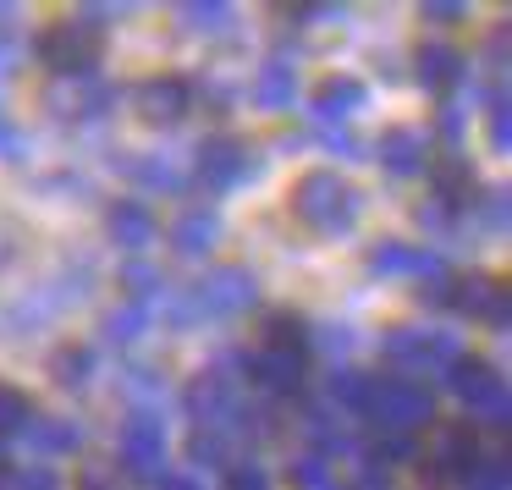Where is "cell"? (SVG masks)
Here are the masks:
<instances>
[{
    "instance_id": "6da1fadb",
    "label": "cell",
    "mask_w": 512,
    "mask_h": 490,
    "mask_svg": "<svg viewBox=\"0 0 512 490\" xmlns=\"http://www.w3.org/2000/svg\"><path fill=\"white\" fill-rule=\"evenodd\" d=\"M292 215L320 237H342V232H353L358 215H364V193H358L353 182H342L336 171H303V177L292 182Z\"/></svg>"
},
{
    "instance_id": "7a4b0ae2",
    "label": "cell",
    "mask_w": 512,
    "mask_h": 490,
    "mask_svg": "<svg viewBox=\"0 0 512 490\" xmlns=\"http://www.w3.org/2000/svg\"><path fill=\"white\" fill-rule=\"evenodd\" d=\"M364 419H375L380 430H402L408 435L413 424H430L435 419V397L430 386H419L413 375H369V408Z\"/></svg>"
},
{
    "instance_id": "3957f363",
    "label": "cell",
    "mask_w": 512,
    "mask_h": 490,
    "mask_svg": "<svg viewBox=\"0 0 512 490\" xmlns=\"http://www.w3.org/2000/svg\"><path fill=\"white\" fill-rule=\"evenodd\" d=\"M265 171V155L254 144H237V138H204L193 149V182L204 193H232L237 182H254Z\"/></svg>"
},
{
    "instance_id": "277c9868",
    "label": "cell",
    "mask_w": 512,
    "mask_h": 490,
    "mask_svg": "<svg viewBox=\"0 0 512 490\" xmlns=\"http://www.w3.org/2000/svg\"><path fill=\"white\" fill-rule=\"evenodd\" d=\"M34 56L45 61L56 78H94V61H100V34L94 28H83L78 17H67V23H50L45 34L34 39Z\"/></svg>"
},
{
    "instance_id": "5b68a950",
    "label": "cell",
    "mask_w": 512,
    "mask_h": 490,
    "mask_svg": "<svg viewBox=\"0 0 512 490\" xmlns=\"http://www.w3.org/2000/svg\"><path fill=\"white\" fill-rule=\"evenodd\" d=\"M254 303H259V281L248 276V270H237V265L210 270V276L193 281V292H188L193 320H199V314H210V320H232V314H248Z\"/></svg>"
},
{
    "instance_id": "8992f818",
    "label": "cell",
    "mask_w": 512,
    "mask_h": 490,
    "mask_svg": "<svg viewBox=\"0 0 512 490\" xmlns=\"http://www.w3.org/2000/svg\"><path fill=\"white\" fill-rule=\"evenodd\" d=\"M127 474L138 479H160L166 474V419L155 408H133L122 419V446H116Z\"/></svg>"
},
{
    "instance_id": "52a82bcc",
    "label": "cell",
    "mask_w": 512,
    "mask_h": 490,
    "mask_svg": "<svg viewBox=\"0 0 512 490\" xmlns=\"http://www.w3.org/2000/svg\"><path fill=\"white\" fill-rule=\"evenodd\" d=\"M182 402H188V413H193V430H215V435H226L232 413L243 408L232 369H204V375H193L188 391H182Z\"/></svg>"
},
{
    "instance_id": "ba28073f",
    "label": "cell",
    "mask_w": 512,
    "mask_h": 490,
    "mask_svg": "<svg viewBox=\"0 0 512 490\" xmlns=\"http://www.w3.org/2000/svg\"><path fill=\"white\" fill-rule=\"evenodd\" d=\"M479 457H485V452H479V430H474V424H446L419 474H424V485L452 490V485H463V479H468V468H474Z\"/></svg>"
},
{
    "instance_id": "9c48e42d",
    "label": "cell",
    "mask_w": 512,
    "mask_h": 490,
    "mask_svg": "<svg viewBox=\"0 0 512 490\" xmlns=\"http://www.w3.org/2000/svg\"><path fill=\"white\" fill-rule=\"evenodd\" d=\"M457 353H463L457 336L441 331V325H435V331L430 325H402V331L386 336V358L397 364V375L402 369H446Z\"/></svg>"
},
{
    "instance_id": "30bf717a",
    "label": "cell",
    "mask_w": 512,
    "mask_h": 490,
    "mask_svg": "<svg viewBox=\"0 0 512 490\" xmlns=\"http://www.w3.org/2000/svg\"><path fill=\"white\" fill-rule=\"evenodd\" d=\"M452 309L468 314V320H479V325H490V331H507L512 325V292L501 276H457Z\"/></svg>"
},
{
    "instance_id": "8fae6325",
    "label": "cell",
    "mask_w": 512,
    "mask_h": 490,
    "mask_svg": "<svg viewBox=\"0 0 512 490\" xmlns=\"http://www.w3.org/2000/svg\"><path fill=\"white\" fill-rule=\"evenodd\" d=\"M226 364H237L232 375H248L254 386L276 391V397H292V391L309 380V358H298V353H270V347H259V353H232Z\"/></svg>"
},
{
    "instance_id": "7c38bea8",
    "label": "cell",
    "mask_w": 512,
    "mask_h": 490,
    "mask_svg": "<svg viewBox=\"0 0 512 490\" xmlns=\"http://www.w3.org/2000/svg\"><path fill=\"white\" fill-rule=\"evenodd\" d=\"M188 111H193L188 78H144L138 83V116L149 127H177Z\"/></svg>"
},
{
    "instance_id": "4fadbf2b",
    "label": "cell",
    "mask_w": 512,
    "mask_h": 490,
    "mask_svg": "<svg viewBox=\"0 0 512 490\" xmlns=\"http://www.w3.org/2000/svg\"><path fill=\"white\" fill-rule=\"evenodd\" d=\"M369 270H375V276H419L424 281V276H435V270H446V265H441V254H430V248L386 237V243L369 248Z\"/></svg>"
},
{
    "instance_id": "5bb4252c",
    "label": "cell",
    "mask_w": 512,
    "mask_h": 490,
    "mask_svg": "<svg viewBox=\"0 0 512 490\" xmlns=\"http://www.w3.org/2000/svg\"><path fill=\"white\" fill-rule=\"evenodd\" d=\"M430 199L452 204V210H463V204H474V166H468V155H457V149H441V155L430 160Z\"/></svg>"
},
{
    "instance_id": "9a60e30c",
    "label": "cell",
    "mask_w": 512,
    "mask_h": 490,
    "mask_svg": "<svg viewBox=\"0 0 512 490\" xmlns=\"http://www.w3.org/2000/svg\"><path fill=\"white\" fill-rule=\"evenodd\" d=\"M17 441L34 446V457H67V452H78V446H83V430L72 419H61V413H39L34 408V419L23 424Z\"/></svg>"
},
{
    "instance_id": "2e32d148",
    "label": "cell",
    "mask_w": 512,
    "mask_h": 490,
    "mask_svg": "<svg viewBox=\"0 0 512 490\" xmlns=\"http://www.w3.org/2000/svg\"><path fill=\"white\" fill-rule=\"evenodd\" d=\"M380 166H386V177H419L424 160H430V149H424V133L419 127H386L375 144Z\"/></svg>"
},
{
    "instance_id": "e0dca14e",
    "label": "cell",
    "mask_w": 512,
    "mask_h": 490,
    "mask_svg": "<svg viewBox=\"0 0 512 490\" xmlns=\"http://www.w3.org/2000/svg\"><path fill=\"white\" fill-rule=\"evenodd\" d=\"M215 243H221V215H215L210 204H193V210H182L177 221H171V248H177L182 259H204Z\"/></svg>"
},
{
    "instance_id": "ac0fdd59",
    "label": "cell",
    "mask_w": 512,
    "mask_h": 490,
    "mask_svg": "<svg viewBox=\"0 0 512 490\" xmlns=\"http://www.w3.org/2000/svg\"><path fill=\"white\" fill-rule=\"evenodd\" d=\"M111 100H116V89H105V83H94V78L72 83V89H50V105H56L61 122H100V116L111 111Z\"/></svg>"
},
{
    "instance_id": "d6986e66",
    "label": "cell",
    "mask_w": 512,
    "mask_h": 490,
    "mask_svg": "<svg viewBox=\"0 0 512 490\" xmlns=\"http://www.w3.org/2000/svg\"><path fill=\"white\" fill-rule=\"evenodd\" d=\"M358 105H364V83L331 72V78H320V89H314V122H320V127H342Z\"/></svg>"
},
{
    "instance_id": "ffe728a7",
    "label": "cell",
    "mask_w": 512,
    "mask_h": 490,
    "mask_svg": "<svg viewBox=\"0 0 512 490\" xmlns=\"http://www.w3.org/2000/svg\"><path fill=\"white\" fill-rule=\"evenodd\" d=\"M254 105L259 111H287V105H298V67L287 56H270L254 72Z\"/></svg>"
},
{
    "instance_id": "44dd1931",
    "label": "cell",
    "mask_w": 512,
    "mask_h": 490,
    "mask_svg": "<svg viewBox=\"0 0 512 490\" xmlns=\"http://www.w3.org/2000/svg\"><path fill=\"white\" fill-rule=\"evenodd\" d=\"M105 226H111V237L122 248H144V243H155V210H149L144 199H116L111 204V215H105Z\"/></svg>"
},
{
    "instance_id": "7402d4cb",
    "label": "cell",
    "mask_w": 512,
    "mask_h": 490,
    "mask_svg": "<svg viewBox=\"0 0 512 490\" xmlns=\"http://www.w3.org/2000/svg\"><path fill=\"white\" fill-rule=\"evenodd\" d=\"M303 430H309V452H320L325 463H331V457H342V452H353V435H347V424L336 419L331 408H320V402H309V408H303Z\"/></svg>"
},
{
    "instance_id": "603a6c76",
    "label": "cell",
    "mask_w": 512,
    "mask_h": 490,
    "mask_svg": "<svg viewBox=\"0 0 512 490\" xmlns=\"http://www.w3.org/2000/svg\"><path fill=\"white\" fill-rule=\"evenodd\" d=\"M413 61H419V83L424 89H452L457 78H463V56H457L452 45H430V39H424L419 50H413Z\"/></svg>"
},
{
    "instance_id": "cb8c5ba5",
    "label": "cell",
    "mask_w": 512,
    "mask_h": 490,
    "mask_svg": "<svg viewBox=\"0 0 512 490\" xmlns=\"http://www.w3.org/2000/svg\"><path fill=\"white\" fill-rule=\"evenodd\" d=\"M441 375H446V386H452L457 397L468 402V408H474V402H479V397H485V391H490V386H496V380H501L496 369L485 364V358H463V353H457L452 364L441 369Z\"/></svg>"
},
{
    "instance_id": "d4e9b609",
    "label": "cell",
    "mask_w": 512,
    "mask_h": 490,
    "mask_svg": "<svg viewBox=\"0 0 512 490\" xmlns=\"http://www.w3.org/2000/svg\"><path fill=\"white\" fill-rule=\"evenodd\" d=\"M325 397H331L342 413L364 419V408H369V375H364V369H353V364H336L331 375H325Z\"/></svg>"
},
{
    "instance_id": "484cf974",
    "label": "cell",
    "mask_w": 512,
    "mask_h": 490,
    "mask_svg": "<svg viewBox=\"0 0 512 490\" xmlns=\"http://www.w3.org/2000/svg\"><path fill=\"white\" fill-rule=\"evenodd\" d=\"M413 457H419V446H413V435H402V430H380L375 441L364 446V463H369V479L380 474V468H408Z\"/></svg>"
},
{
    "instance_id": "4316f807",
    "label": "cell",
    "mask_w": 512,
    "mask_h": 490,
    "mask_svg": "<svg viewBox=\"0 0 512 490\" xmlns=\"http://www.w3.org/2000/svg\"><path fill=\"white\" fill-rule=\"evenodd\" d=\"M265 347L270 353L309 358V320H303V314H270L265 320Z\"/></svg>"
},
{
    "instance_id": "83f0119b",
    "label": "cell",
    "mask_w": 512,
    "mask_h": 490,
    "mask_svg": "<svg viewBox=\"0 0 512 490\" xmlns=\"http://www.w3.org/2000/svg\"><path fill=\"white\" fill-rule=\"evenodd\" d=\"M122 287H127V303H138V309H149V314H155V303L166 298V276H160L155 265H144V259L122 265Z\"/></svg>"
},
{
    "instance_id": "f1b7e54d",
    "label": "cell",
    "mask_w": 512,
    "mask_h": 490,
    "mask_svg": "<svg viewBox=\"0 0 512 490\" xmlns=\"http://www.w3.org/2000/svg\"><path fill=\"white\" fill-rule=\"evenodd\" d=\"M232 6L226 0H188V6H177V23L188 28V34H226L232 28Z\"/></svg>"
},
{
    "instance_id": "f546056e",
    "label": "cell",
    "mask_w": 512,
    "mask_h": 490,
    "mask_svg": "<svg viewBox=\"0 0 512 490\" xmlns=\"http://www.w3.org/2000/svg\"><path fill=\"white\" fill-rule=\"evenodd\" d=\"M50 375H56V386L83 391V386L94 380V353H89V347H78V342L56 347V358H50Z\"/></svg>"
},
{
    "instance_id": "4dcf8cb0",
    "label": "cell",
    "mask_w": 512,
    "mask_h": 490,
    "mask_svg": "<svg viewBox=\"0 0 512 490\" xmlns=\"http://www.w3.org/2000/svg\"><path fill=\"white\" fill-rule=\"evenodd\" d=\"M127 177H133L138 188H149V193H177L182 182H188V177H182V171L171 166L166 155H144V160H127Z\"/></svg>"
},
{
    "instance_id": "1f68e13d",
    "label": "cell",
    "mask_w": 512,
    "mask_h": 490,
    "mask_svg": "<svg viewBox=\"0 0 512 490\" xmlns=\"http://www.w3.org/2000/svg\"><path fill=\"white\" fill-rule=\"evenodd\" d=\"M468 413H474V430H496V435H507V430H512V391H507V380H496V386H490Z\"/></svg>"
},
{
    "instance_id": "d6a6232c",
    "label": "cell",
    "mask_w": 512,
    "mask_h": 490,
    "mask_svg": "<svg viewBox=\"0 0 512 490\" xmlns=\"http://www.w3.org/2000/svg\"><path fill=\"white\" fill-rule=\"evenodd\" d=\"M149 331V309H138V303H122V309H111L100 320V336L111 347H127V342H138V336Z\"/></svg>"
},
{
    "instance_id": "836d02e7",
    "label": "cell",
    "mask_w": 512,
    "mask_h": 490,
    "mask_svg": "<svg viewBox=\"0 0 512 490\" xmlns=\"http://www.w3.org/2000/svg\"><path fill=\"white\" fill-rule=\"evenodd\" d=\"M287 479L298 490H342V485H336V474H331V463H325L320 452H298L287 463Z\"/></svg>"
},
{
    "instance_id": "e575fe53",
    "label": "cell",
    "mask_w": 512,
    "mask_h": 490,
    "mask_svg": "<svg viewBox=\"0 0 512 490\" xmlns=\"http://www.w3.org/2000/svg\"><path fill=\"white\" fill-rule=\"evenodd\" d=\"M463 490H512V468H507V457H501V452H485L474 468H468Z\"/></svg>"
},
{
    "instance_id": "d590c367",
    "label": "cell",
    "mask_w": 512,
    "mask_h": 490,
    "mask_svg": "<svg viewBox=\"0 0 512 490\" xmlns=\"http://www.w3.org/2000/svg\"><path fill=\"white\" fill-rule=\"evenodd\" d=\"M413 221H419L424 232H435L441 243H457V232H463V221H457V210H452V204H441V199H424L419 210H413Z\"/></svg>"
},
{
    "instance_id": "8d00e7d4",
    "label": "cell",
    "mask_w": 512,
    "mask_h": 490,
    "mask_svg": "<svg viewBox=\"0 0 512 490\" xmlns=\"http://www.w3.org/2000/svg\"><path fill=\"white\" fill-rule=\"evenodd\" d=\"M28 419H34V402H28L17 386H0V441L23 435V424H28Z\"/></svg>"
},
{
    "instance_id": "74e56055",
    "label": "cell",
    "mask_w": 512,
    "mask_h": 490,
    "mask_svg": "<svg viewBox=\"0 0 512 490\" xmlns=\"http://www.w3.org/2000/svg\"><path fill=\"white\" fill-rule=\"evenodd\" d=\"M122 380H127V391L138 397V408H149V402L166 397V375H160V369H149V364H127Z\"/></svg>"
},
{
    "instance_id": "f35d334b",
    "label": "cell",
    "mask_w": 512,
    "mask_h": 490,
    "mask_svg": "<svg viewBox=\"0 0 512 490\" xmlns=\"http://www.w3.org/2000/svg\"><path fill=\"white\" fill-rule=\"evenodd\" d=\"M0 479H6V490H56V485H61L56 468H45V463H23V468L12 463Z\"/></svg>"
},
{
    "instance_id": "ab89813d",
    "label": "cell",
    "mask_w": 512,
    "mask_h": 490,
    "mask_svg": "<svg viewBox=\"0 0 512 490\" xmlns=\"http://www.w3.org/2000/svg\"><path fill=\"white\" fill-rule=\"evenodd\" d=\"M188 457H193V468H226V435H215V430H193Z\"/></svg>"
},
{
    "instance_id": "60d3db41",
    "label": "cell",
    "mask_w": 512,
    "mask_h": 490,
    "mask_svg": "<svg viewBox=\"0 0 512 490\" xmlns=\"http://www.w3.org/2000/svg\"><path fill=\"white\" fill-rule=\"evenodd\" d=\"M226 490H270V468L259 463V457L226 463Z\"/></svg>"
},
{
    "instance_id": "b9f144b4",
    "label": "cell",
    "mask_w": 512,
    "mask_h": 490,
    "mask_svg": "<svg viewBox=\"0 0 512 490\" xmlns=\"http://www.w3.org/2000/svg\"><path fill=\"white\" fill-rule=\"evenodd\" d=\"M485 116H490V144L507 149V83H490L485 89Z\"/></svg>"
},
{
    "instance_id": "7bdbcfd3",
    "label": "cell",
    "mask_w": 512,
    "mask_h": 490,
    "mask_svg": "<svg viewBox=\"0 0 512 490\" xmlns=\"http://www.w3.org/2000/svg\"><path fill=\"white\" fill-rule=\"evenodd\" d=\"M287 23H342L347 6H336V0H309V6H287Z\"/></svg>"
},
{
    "instance_id": "ee69618b",
    "label": "cell",
    "mask_w": 512,
    "mask_h": 490,
    "mask_svg": "<svg viewBox=\"0 0 512 490\" xmlns=\"http://www.w3.org/2000/svg\"><path fill=\"white\" fill-rule=\"evenodd\" d=\"M452 287H457V276L435 270V276H424L413 292H419V303H430V309H452Z\"/></svg>"
},
{
    "instance_id": "f6af8a7d",
    "label": "cell",
    "mask_w": 512,
    "mask_h": 490,
    "mask_svg": "<svg viewBox=\"0 0 512 490\" xmlns=\"http://www.w3.org/2000/svg\"><path fill=\"white\" fill-rule=\"evenodd\" d=\"M23 149H28L23 127H17V122H12V111L0 105V160H23Z\"/></svg>"
},
{
    "instance_id": "bcb514c9",
    "label": "cell",
    "mask_w": 512,
    "mask_h": 490,
    "mask_svg": "<svg viewBox=\"0 0 512 490\" xmlns=\"http://www.w3.org/2000/svg\"><path fill=\"white\" fill-rule=\"evenodd\" d=\"M419 17H424V23L452 28V23H463V17H468V6H463V0H424V6H419Z\"/></svg>"
},
{
    "instance_id": "7dc6e473",
    "label": "cell",
    "mask_w": 512,
    "mask_h": 490,
    "mask_svg": "<svg viewBox=\"0 0 512 490\" xmlns=\"http://www.w3.org/2000/svg\"><path fill=\"white\" fill-rule=\"evenodd\" d=\"M320 138H325V149H331V155H342V160H364L369 155V149L347 133V127H320Z\"/></svg>"
},
{
    "instance_id": "c3c4849f",
    "label": "cell",
    "mask_w": 512,
    "mask_h": 490,
    "mask_svg": "<svg viewBox=\"0 0 512 490\" xmlns=\"http://www.w3.org/2000/svg\"><path fill=\"white\" fill-rule=\"evenodd\" d=\"M78 17L83 28H94V34H100V28H111L116 17H127V6H83V12H72Z\"/></svg>"
},
{
    "instance_id": "681fc988",
    "label": "cell",
    "mask_w": 512,
    "mask_h": 490,
    "mask_svg": "<svg viewBox=\"0 0 512 490\" xmlns=\"http://www.w3.org/2000/svg\"><path fill=\"white\" fill-rule=\"evenodd\" d=\"M435 122H441V133H446V138H457V133H463V105H457V100H441Z\"/></svg>"
},
{
    "instance_id": "f907efd6",
    "label": "cell",
    "mask_w": 512,
    "mask_h": 490,
    "mask_svg": "<svg viewBox=\"0 0 512 490\" xmlns=\"http://www.w3.org/2000/svg\"><path fill=\"white\" fill-rule=\"evenodd\" d=\"M78 490H116V474H111L105 463H94V468H83Z\"/></svg>"
},
{
    "instance_id": "816d5d0a",
    "label": "cell",
    "mask_w": 512,
    "mask_h": 490,
    "mask_svg": "<svg viewBox=\"0 0 512 490\" xmlns=\"http://www.w3.org/2000/svg\"><path fill=\"white\" fill-rule=\"evenodd\" d=\"M17 72V34H0V78Z\"/></svg>"
},
{
    "instance_id": "f5cc1de1",
    "label": "cell",
    "mask_w": 512,
    "mask_h": 490,
    "mask_svg": "<svg viewBox=\"0 0 512 490\" xmlns=\"http://www.w3.org/2000/svg\"><path fill=\"white\" fill-rule=\"evenodd\" d=\"M155 490H199V479H193V474H160Z\"/></svg>"
},
{
    "instance_id": "db71d44e",
    "label": "cell",
    "mask_w": 512,
    "mask_h": 490,
    "mask_svg": "<svg viewBox=\"0 0 512 490\" xmlns=\"http://www.w3.org/2000/svg\"><path fill=\"white\" fill-rule=\"evenodd\" d=\"M485 56L501 67V56H507V28H490V39H485Z\"/></svg>"
},
{
    "instance_id": "11a10c76",
    "label": "cell",
    "mask_w": 512,
    "mask_h": 490,
    "mask_svg": "<svg viewBox=\"0 0 512 490\" xmlns=\"http://www.w3.org/2000/svg\"><path fill=\"white\" fill-rule=\"evenodd\" d=\"M320 342L336 347V353H347V347H353V331H320Z\"/></svg>"
},
{
    "instance_id": "9f6ffc18",
    "label": "cell",
    "mask_w": 512,
    "mask_h": 490,
    "mask_svg": "<svg viewBox=\"0 0 512 490\" xmlns=\"http://www.w3.org/2000/svg\"><path fill=\"white\" fill-rule=\"evenodd\" d=\"M0 34H17V6L12 0H0Z\"/></svg>"
},
{
    "instance_id": "6f0895ef",
    "label": "cell",
    "mask_w": 512,
    "mask_h": 490,
    "mask_svg": "<svg viewBox=\"0 0 512 490\" xmlns=\"http://www.w3.org/2000/svg\"><path fill=\"white\" fill-rule=\"evenodd\" d=\"M353 490H386V485H380V479H369V474H364V479H358Z\"/></svg>"
}]
</instances>
